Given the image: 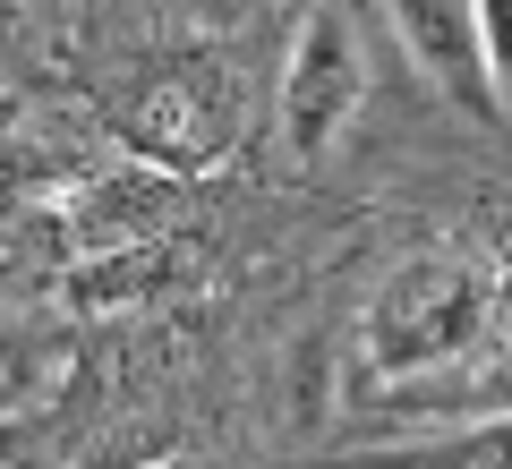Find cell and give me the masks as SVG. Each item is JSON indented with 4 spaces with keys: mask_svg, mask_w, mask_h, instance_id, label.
<instances>
[{
    "mask_svg": "<svg viewBox=\"0 0 512 469\" xmlns=\"http://www.w3.org/2000/svg\"><path fill=\"white\" fill-rule=\"evenodd\" d=\"M512 325V273L495 248L402 256L359 307V384H419L495 350Z\"/></svg>",
    "mask_w": 512,
    "mask_h": 469,
    "instance_id": "6da1fadb",
    "label": "cell"
},
{
    "mask_svg": "<svg viewBox=\"0 0 512 469\" xmlns=\"http://www.w3.org/2000/svg\"><path fill=\"white\" fill-rule=\"evenodd\" d=\"M367 103V52H359V26H350L342 0H316L291 35V60H282V145L291 163H325L333 145L350 137Z\"/></svg>",
    "mask_w": 512,
    "mask_h": 469,
    "instance_id": "7a4b0ae2",
    "label": "cell"
},
{
    "mask_svg": "<svg viewBox=\"0 0 512 469\" xmlns=\"http://www.w3.org/2000/svg\"><path fill=\"white\" fill-rule=\"evenodd\" d=\"M120 128H128V145L146 154V171H163V180H197V171H214L222 154H231V137H239L231 77L171 69V77H154V86L128 103Z\"/></svg>",
    "mask_w": 512,
    "mask_h": 469,
    "instance_id": "3957f363",
    "label": "cell"
},
{
    "mask_svg": "<svg viewBox=\"0 0 512 469\" xmlns=\"http://www.w3.org/2000/svg\"><path fill=\"white\" fill-rule=\"evenodd\" d=\"M384 9H393V35H402L410 69L453 111L495 120V86H487V60H478V9L470 0H384Z\"/></svg>",
    "mask_w": 512,
    "mask_h": 469,
    "instance_id": "277c9868",
    "label": "cell"
},
{
    "mask_svg": "<svg viewBox=\"0 0 512 469\" xmlns=\"http://www.w3.org/2000/svg\"><path fill=\"white\" fill-rule=\"evenodd\" d=\"M77 376V325L52 316H0V418H26L60 401Z\"/></svg>",
    "mask_w": 512,
    "mask_h": 469,
    "instance_id": "5b68a950",
    "label": "cell"
},
{
    "mask_svg": "<svg viewBox=\"0 0 512 469\" xmlns=\"http://www.w3.org/2000/svg\"><path fill=\"white\" fill-rule=\"evenodd\" d=\"M171 273H180V256H171L163 239H146V248L86 256V273L69 282V299H77V307H128V299H146V290H163Z\"/></svg>",
    "mask_w": 512,
    "mask_h": 469,
    "instance_id": "8992f818",
    "label": "cell"
},
{
    "mask_svg": "<svg viewBox=\"0 0 512 469\" xmlns=\"http://www.w3.org/2000/svg\"><path fill=\"white\" fill-rule=\"evenodd\" d=\"M402 469H512V418L470 427V435H453V444H436V452H410Z\"/></svg>",
    "mask_w": 512,
    "mask_h": 469,
    "instance_id": "52a82bcc",
    "label": "cell"
},
{
    "mask_svg": "<svg viewBox=\"0 0 512 469\" xmlns=\"http://www.w3.org/2000/svg\"><path fill=\"white\" fill-rule=\"evenodd\" d=\"M478 9V60H487L495 111H512V0H470Z\"/></svg>",
    "mask_w": 512,
    "mask_h": 469,
    "instance_id": "ba28073f",
    "label": "cell"
},
{
    "mask_svg": "<svg viewBox=\"0 0 512 469\" xmlns=\"http://www.w3.org/2000/svg\"><path fill=\"white\" fill-rule=\"evenodd\" d=\"M0 26H9V0H0Z\"/></svg>",
    "mask_w": 512,
    "mask_h": 469,
    "instance_id": "9c48e42d",
    "label": "cell"
},
{
    "mask_svg": "<svg viewBox=\"0 0 512 469\" xmlns=\"http://www.w3.org/2000/svg\"><path fill=\"white\" fill-rule=\"evenodd\" d=\"M163 469H188V461H163Z\"/></svg>",
    "mask_w": 512,
    "mask_h": 469,
    "instance_id": "30bf717a",
    "label": "cell"
}]
</instances>
